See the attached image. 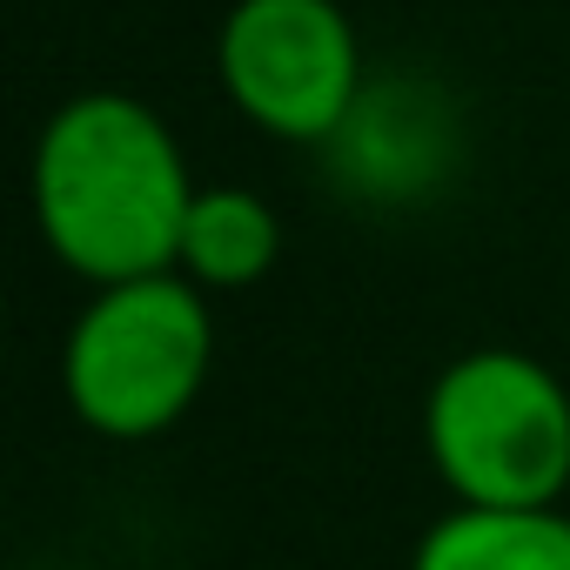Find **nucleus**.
<instances>
[{
	"mask_svg": "<svg viewBox=\"0 0 570 570\" xmlns=\"http://www.w3.org/2000/svg\"><path fill=\"white\" fill-rule=\"evenodd\" d=\"M330 181L370 208H416L463 168V115L423 75H370L350 121L323 141Z\"/></svg>",
	"mask_w": 570,
	"mask_h": 570,
	"instance_id": "nucleus-5",
	"label": "nucleus"
},
{
	"mask_svg": "<svg viewBox=\"0 0 570 570\" xmlns=\"http://www.w3.org/2000/svg\"><path fill=\"white\" fill-rule=\"evenodd\" d=\"M215 296L181 268L88 289L61 343V396L108 443L168 436L215 376Z\"/></svg>",
	"mask_w": 570,
	"mask_h": 570,
	"instance_id": "nucleus-2",
	"label": "nucleus"
},
{
	"mask_svg": "<svg viewBox=\"0 0 570 570\" xmlns=\"http://www.w3.org/2000/svg\"><path fill=\"white\" fill-rule=\"evenodd\" d=\"M195 188L181 135L128 88L68 95L28 155L35 235L88 289L175 268Z\"/></svg>",
	"mask_w": 570,
	"mask_h": 570,
	"instance_id": "nucleus-1",
	"label": "nucleus"
},
{
	"mask_svg": "<svg viewBox=\"0 0 570 570\" xmlns=\"http://www.w3.org/2000/svg\"><path fill=\"white\" fill-rule=\"evenodd\" d=\"M410 570H570L563 503H450L410 550Z\"/></svg>",
	"mask_w": 570,
	"mask_h": 570,
	"instance_id": "nucleus-6",
	"label": "nucleus"
},
{
	"mask_svg": "<svg viewBox=\"0 0 570 570\" xmlns=\"http://www.w3.org/2000/svg\"><path fill=\"white\" fill-rule=\"evenodd\" d=\"M222 101L282 148H323L370 88L343 0H228L215 28Z\"/></svg>",
	"mask_w": 570,
	"mask_h": 570,
	"instance_id": "nucleus-4",
	"label": "nucleus"
},
{
	"mask_svg": "<svg viewBox=\"0 0 570 570\" xmlns=\"http://www.w3.org/2000/svg\"><path fill=\"white\" fill-rule=\"evenodd\" d=\"M423 456L450 503H563L570 383L510 343L463 350L423 390Z\"/></svg>",
	"mask_w": 570,
	"mask_h": 570,
	"instance_id": "nucleus-3",
	"label": "nucleus"
},
{
	"mask_svg": "<svg viewBox=\"0 0 570 570\" xmlns=\"http://www.w3.org/2000/svg\"><path fill=\"white\" fill-rule=\"evenodd\" d=\"M282 262V215L262 188L248 181H215L195 188L188 222H181V248L175 268L208 296H242Z\"/></svg>",
	"mask_w": 570,
	"mask_h": 570,
	"instance_id": "nucleus-7",
	"label": "nucleus"
}]
</instances>
